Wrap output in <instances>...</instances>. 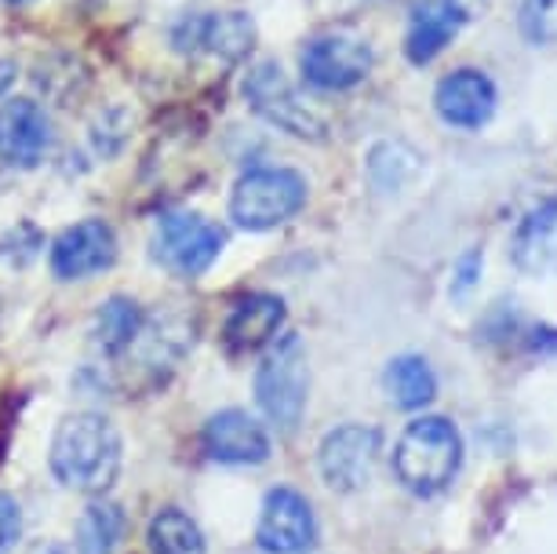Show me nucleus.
<instances>
[{"instance_id": "16", "label": "nucleus", "mask_w": 557, "mask_h": 554, "mask_svg": "<svg viewBox=\"0 0 557 554\" xmlns=\"http://www.w3.org/2000/svg\"><path fill=\"white\" fill-rule=\"evenodd\" d=\"M281 325H285V299L270 296V292H251V296H240L230 310L223 325V347L234 358L262 350L277 340Z\"/></svg>"}, {"instance_id": "1", "label": "nucleus", "mask_w": 557, "mask_h": 554, "mask_svg": "<svg viewBox=\"0 0 557 554\" xmlns=\"http://www.w3.org/2000/svg\"><path fill=\"white\" fill-rule=\"evenodd\" d=\"M121 470V438L99 413L62 416L51 438V475L66 489L102 493Z\"/></svg>"}, {"instance_id": "3", "label": "nucleus", "mask_w": 557, "mask_h": 554, "mask_svg": "<svg viewBox=\"0 0 557 554\" xmlns=\"http://www.w3.org/2000/svg\"><path fill=\"white\" fill-rule=\"evenodd\" d=\"M307 343L296 332H285L270 343L256 369V402L277 431H296L307 409Z\"/></svg>"}, {"instance_id": "22", "label": "nucleus", "mask_w": 557, "mask_h": 554, "mask_svg": "<svg viewBox=\"0 0 557 554\" xmlns=\"http://www.w3.org/2000/svg\"><path fill=\"white\" fill-rule=\"evenodd\" d=\"M518 29L535 48L557 45V0H521Z\"/></svg>"}, {"instance_id": "20", "label": "nucleus", "mask_w": 557, "mask_h": 554, "mask_svg": "<svg viewBox=\"0 0 557 554\" xmlns=\"http://www.w3.org/2000/svg\"><path fill=\"white\" fill-rule=\"evenodd\" d=\"M146 540H150L153 554H208L201 526L178 507L157 510L150 518V529H146Z\"/></svg>"}, {"instance_id": "6", "label": "nucleus", "mask_w": 557, "mask_h": 554, "mask_svg": "<svg viewBox=\"0 0 557 554\" xmlns=\"http://www.w3.org/2000/svg\"><path fill=\"white\" fill-rule=\"evenodd\" d=\"M372 45L357 29H324V34L310 37L299 56V70L307 85L321 91H346L372 73Z\"/></svg>"}, {"instance_id": "4", "label": "nucleus", "mask_w": 557, "mask_h": 554, "mask_svg": "<svg viewBox=\"0 0 557 554\" xmlns=\"http://www.w3.org/2000/svg\"><path fill=\"white\" fill-rule=\"evenodd\" d=\"M310 186L296 169H256L230 194V219L240 230H273L302 212Z\"/></svg>"}, {"instance_id": "17", "label": "nucleus", "mask_w": 557, "mask_h": 554, "mask_svg": "<svg viewBox=\"0 0 557 554\" xmlns=\"http://www.w3.org/2000/svg\"><path fill=\"white\" fill-rule=\"evenodd\" d=\"M513 267L529 278H554L557 274V201L535 205L518 223L513 234Z\"/></svg>"}, {"instance_id": "24", "label": "nucleus", "mask_w": 557, "mask_h": 554, "mask_svg": "<svg viewBox=\"0 0 557 554\" xmlns=\"http://www.w3.org/2000/svg\"><path fill=\"white\" fill-rule=\"evenodd\" d=\"M478 270H481V253H467L459 259V270H456V285H451V292L456 296H462V292H470V285L478 281Z\"/></svg>"}, {"instance_id": "15", "label": "nucleus", "mask_w": 557, "mask_h": 554, "mask_svg": "<svg viewBox=\"0 0 557 554\" xmlns=\"http://www.w3.org/2000/svg\"><path fill=\"white\" fill-rule=\"evenodd\" d=\"M462 26H467V4L462 0H419L412 15H408L405 59L412 66H426L459 37Z\"/></svg>"}, {"instance_id": "5", "label": "nucleus", "mask_w": 557, "mask_h": 554, "mask_svg": "<svg viewBox=\"0 0 557 554\" xmlns=\"http://www.w3.org/2000/svg\"><path fill=\"white\" fill-rule=\"evenodd\" d=\"M245 99L248 107L259 113L262 121L273 128L296 135V139L321 143L329 135V118L299 96V88L288 81V73L277 66L273 59L256 62L245 77Z\"/></svg>"}, {"instance_id": "8", "label": "nucleus", "mask_w": 557, "mask_h": 554, "mask_svg": "<svg viewBox=\"0 0 557 554\" xmlns=\"http://www.w3.org/2000/svg\"><path fill=\"white\" fill-rule=\"evenodd\" d=\"M383 453V434L368 423H343L321 442L318 464L324 485L335 493H357L368 485L375 459Z\"/></svg>"}, {"instance_id": "12", "label": "nucleus", "mask_w": 557, "mask_h": 554, "mask_svg": "<svg viewBox=\"0 0 557 554\" xmlns=\"http://www.w3.org/2000/svg\"><path fill=\"white\" fill-rule=\"evenodd\" d=\"M496 102L499 91L485 70H456L434 91L437 118L451 124V128H467V132L488 124L492 113H496Z\"/></svg>"}, {"instance_id": "19", "label": "nucleus", "mask_w": 557, "mask_h": 554, "mask_svg": "<svg viewBox=\"0 0 557 554\" xmlns=\"http://www.w3.org/2000/svg\"><path fill=\"white\" fill-rule=\"evenodd\" d=\"M143 325H146V313L139 303L128 296H113L96 313V347L107 358H124L132 343L139 340Z\"/></svg>"}, {"instance_id": "14", "label": "nucleus", "mask_w": 557, "mask_h": 554, "mask_svg": "<svg viewBox=\"0 0 557 554\" xmlns=\"http://www.w3.org/2000/svg\"><path fill=\"white\" fill-rule=\"evenodd\" d=\"M205 453L219 459V464H234V467H248V464H267L270 459V434L256 416H248L245 409H226L215 413L212 420L205 423Z\"/></svg>"}, {"instance_id": "21", "label": "nucleus", "mask_w": 557, "mask_h": 554, "mask_svg": "<svg viewBox=\"0 0 557 554\" xmlns=\"http://www.w3.org/2000/svg\"><path fill=\"white\" fill-rule=\"evenodd\" d=\"M121 532H124L121 507L110 504V500H96V504L84 507V515L77 518L73 547H77V554H113Z\"/></svg>"}, {"instance_id": "28", "label": "nucleus", "mask_w": 557, "mask_h": 554, "mask_svg": "<svg viewBox=\"0 0 557 554\" xmlns=\"http://www.w3.org/2000/svg\"><path fill=\"white\" fill-rule=\"evenodd\" d=\"M8 4H29V0H8Z\"/></svg>"}, {"instance_id": "13", "label": "nucleus", "mask_w": 557, "mask_h": 554, "mask_svg": "<svg viewBox=\"0 0 557 554\" xmlns=\"http://www.w3.org/2000/svg\"><path fill=\"white\" fill-rule=\"evenodd\" d=\"M51 146V121L40 102L12 99L0 107V161L12 169H37Z\"/></svg>"}, {"instance_id": "7", "label": "nucleus", "mask_w": 557, "mask_h": 554, "mask_svg": "<svg viewBox=\"0 0 557 554\" xmlns=\"http://www.w3.org/2000/svg\"><path fill=\"white\" fill-rule=\"evenodd\" d=\"M226 245V234L212 219L197 212H168L157 223L153 259L178 278H197L215 263Z\"/></svg>"}, {"instance_id": "9", "label": "nucleus", "mask_w": 557, "mask_h": 554, "mask_svg": "<svg viewBox=\"0 0 557 554\" xmlns=\"http://www.w3.org/2000/svg\"><path fill=\"white\" fill-rule=\"evenodd\" d=\"M313 540H318V521L310 500L288 485L270 489L256 526L259 547L267 554H302Z\"/></svg>"}, {"instance_id": "26", "label": "nucleus", "mask_w": 557, "mask_h": 554, "mask_svg": "<svg viewBox=\"0 0 557 554\" xmlns=\"http://www.w3.org/2000/svg\"><path fill=\"white\" fill-rule=\"evenodd\" d=\"M15 77H18V66L12 59H0V96H8L15 85Z\"/></svg>"}, {"instance_id": "27", "label": "nucleus", "mask_w": 557, "mask_h": 554, "mask_svg": "<svg viewBox=\"0 0 557 554\" xmlns=\"http://www.w3.org/2000/svg\"><path fill=\"white\" fill-rule=\"evenodd\" d=\"M29 554H70L66 543H59V540H45V543H37Z\"/></svg>"}, {"instance_id": "18", "label": "nucleus", "mask_w": 557, "mask_h": 554, "mask_svg": "<svg viewBox=\"0 0 557 554\" xmlns=\"http://www.w3.org/2000/svg\"><path fill=\"white\" fill-rule=\"evenodd\" d=\"M383 386H386V398L397 409H423V405L437 398V376L419 354H401V358L386 365Z\"/></svg>"}, {"instance_id": "25", "label": "nucleus", "mask_w": 557, "mask_h": 554, "mask_svg": "<svg viewBox=\"0 0 557 554\" xmlns=\"http://www.w3.org/2000/svg\"><path fill=\"white\" fill-rule=\"evenodd\" d=\"M532 354L540 358H557V329L550 325H540L532 332Z\"/></svg>"}, {"instance_id": "2", "label": "nucleus", "mask_w": 557, "mask_h": 554, "mask_svg": "<svg viewBox=\"0 0 557 554\" xmlns=\"http://www.w3.org/2000/svg\"><path fill=\"white\" fill-rule=\"evenodd\" d=\"M462 464V438L445 416H423L401 431L394 445V470L416 496H434L451 485Z\"/></svg>"}, {"instance_id": "10", "label": "nucleus", "mask_w": 557, "mask_h": 554, "mask_svg": "<svg viewBox=\"0 0 557 554\" xmlns=\"http://www.w3.org/2000/svg\"><path fill=\"white\" fill-rule=\"evenodd\" d=\"M117 259V234L102 219H81L66 226L51 245V270L59 281H84L113 267Z\"/></svg>"}, {"instance_id": "23", "label": "nucleus", "mask_w": 557, "mask_h": 554, "mask_svg": "<svg viewBox=\"0 0 557 554\" xmlns=\"http://www.w3.org/2000/svg\"><path fill=\"white\" fill-rule=\"evenodd\" d=\"M18 537H23V510H18L15 496L0 493V554L12 551Z\"/></svg>"}, {"instance_id": "11", "label": "nucleus", "mask_w": 557, "mask_h": 554, "mask_svg": "<svg viewBox=\"0 0 557 554\" xmlns=\"http://www.w3.org/2000/svg\"><path fill=\"white\" fill-rule=\"evenodd\" d=\"M172 45L178 51H212L226 62L248 59L256 48V23L245 12H219V15H190L175 26Z\"/></svg>"}]
</instances>
